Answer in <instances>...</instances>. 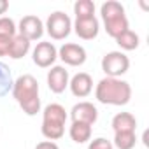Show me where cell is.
<instances>
[{"label":"cell","instance_id":"obj_1","mask_svg":"<svg viewBox=\"0 0 149 149\" xmlns=\"http://www.w3.org/2000/svg\"><path fill=\"white\" fill-rule=\"evenodd\" d=\"M11 93L26 116H37V112H40L39 81L32 74H23L18 79H14Z\"/></svg>","mask_w":149,"mask_h":149},{"label":"cell","instance_id":"obj_2","mask_svg":"<svg viewBox=\"0 0 149 149\" xmlns=\"http://www.w3.org/2000/svg\"><path fill=\"white\" fill-rule=\"evenodd\" d=\"M95 98L104 105H126L132 98V86L121 77H104L95 86Z\"/></svg>","mask_w":149,"mask_h":149},{"label":"cell","instance_id":"obj_3","mask_svg":"<svg viewBox=\"0 0 149 149\" xmlns=\"http://www.w3.org/2000/svg\"><path fill=\"white\" fill-rule=\"evenodd\" d=\"M67 111L60 104H49L42 111V126L40 132L46 140H58L65 135V123H67Z\"/></svg>","mask_w":149,"mask_h":149},{"label":"cell","instance_id":"obj_4","mask_svg":"<svg viewBox=\"0 0 149 149\" xmlns=\"http://www.w3.org/2000/svg\"><path fill=\"white\" fill-rule=\"evenodd\" d=\"M100 16L104 21V28L107 32L109 37L116 39L119 33H123L125 30L130 28L128 25V18L125 14V7L116 2V0H107L100 7Z\"/></svg>","mask_w":149,"mask_h":149},{"label":"cell","instance_id":"obj_5","mask_svg":"<svg viewBox=\"0 0 149 149\" xmlns=\"http://www.w3.org/2000/svg\"><path fill=\"white\" fill-rule=\"evenodd\" d=\"M44 32H47V35L53 40H65L72 32V19L68 18V14L61 11H54L47 16Z\"/></svg>","mask_w":149,"mask_h":149},{"label":"cell","instance_id":"obj_6","mask_svg":"<svg viewBox=\"0 0 149 149\" xmlns=\"http://www.w3.org/2000/svg\"><path fill=\"white\" fill-rule=\"evenodd\" d=\"M100 65L105 77H121L130 68V58L123 51H111L104 54Z\"/></svg>","mask_w":149,"mask_h":149},{"label":"cell","instance_id":"obj_7","mask_svg":"<svg viewBox=\"0 0 149 149\" xmlns=\"http://www.w3.org/2000/svg\"><path fill=\"white\" fill-rule=\"evenodd\" d=\"M58 58V49L53 42L40 40L33 49H32V60L37 67L40 68H51Z\"/></svg>","mask_w":149,"mask_h":149},{"label":"cell","instance_id":"obj_8","mask_svg":"<svg viewBox=\"0 0 149 149\" xmlns=\"http://www.w3.org/2000/svg\"><path fill=\"white\" fill-rule=\"evenodd\" d=\"M86 49L76 42H65L58 49V58L68 67H81L86 61Z\"/></svg>","mask_w":149,"mask_h":149},{"label":"cell","instance_id":"obj_9","mask_svg":"<svg viewBox=\"0 0 149 149\" xmlns=\"http://www.w3.org/2000/svg\"><path fill=\"white\" fill-rule=\"evenodd\" d=\"M16 28H18V33L25 39H28L30 42L42 39V35H44V23L39 16H33V14L23 16Z\"/></svg>","mask_w":149,"mask_h":149},{"label":"cell","instance_id":"obj_10","mask_svg":"<svg viewBox=\"0 0 149 149\" xmlns=\"http://www.w3.org/2000/svg\"><path fill=\"white\" fill-rule=\"evenodd\" d=\"M46 81H47V88H49L53 93L60 95V93H63V91L68 88V81H70L68 70H67L63 65H53V67L47 70Z\"/></svg>","mask_w":149,"mask_h":149},{"label":"cell","instance_id":"obj_11","mask_svg":"<svg viewBox=\"0 0 149 149\" xmlns=\"http://www.w3.org/2000/svg\"><path fill=\"white\" fill-rule=\"evenodd\" d=\"M70 118H72V123H86V125L93 126L98 119V109L91 102L84 100V102H79L72 107Z\"/></svg>","mask_w":149,"mask_h":149},{"label":"cell","instance_id":"obj_12","mask_svg":"<svg viewBox=\"0 0 149 149\" xmlns=\"http://www.w3.org/2000/svg\"><path fill=\"white\" fill-rule=\"evenodd\" d=\"M72 28L76 32V35L83 40H93L98 37L100 32V23L97 19V16L91 18H79L72 23Z\"/></svg>","mask_w":149,"mask_h":149},{"label":"cell","instance_id":"obj_13","mask_svg":"<svg viewBox=\"0 0 149 149\" xmlns=\"http://www.w3.org/2000/svg\"><path fill=\"white\" fill-rule=\"evenodd\" d=\"M68 88L74 97L77 98H86L93 91V77L88 72H77L76 76H72L68 81Z\"/></svg>","mask_w":149,"mask_h":149},{"label":"cell","instance_id":"obj_14","mask_svg":"<svg viewBox=\"0 0 149 149\" xmlns=\"http://www.w3.org/2000/svg\"><path fill=\"white\" fill-rule=\"evenodd\" d=\"M30 47H32V42L25 37H21L19 33H16L11 40V46H9V53L7 56L13 58V60H21L25 58L28 53H30Z\"/></svg>","mask_w":149,"mask_h":149},{"label":"cell","instance_id":"obj_15","mask_svg":"<svg viewBox=\"0 0 149 149\" xmlns=\"http://www.w3.org/2000/svg\"><path fill=\"white\" fill-rule=\"evenodd\" d=\"M111 126L116 132H135L137 130V119L132 112H118L112 121H111Z\"/></svg>","mask_w":149,"mask_h":149},{"label":"cell","instance_id":"obj_16","mask_svg":"<svg viewBox=\"0 0 149 149\" xmlns=\"http://www.w3.org/2000/svg\"><path fill=\"white\" fill-rule=\"evenodd\" d=\"M68 135L76 144H86L88 140H91V126L86 123H72Z\"/></svg>","mask_w":149,"mask_h":149},{"label":"cell","instance_id":"obj_17","mask_svg":"<svg viewBox=\"0 0 149 149\" xmlns=\"http://www.w3.org/2000/svg\"><path fill=\"white\" fill-rule=\"evenodd\" d=\"M116 44L123 49V51H133V49H137L139 47V44H140V37L133 32V30H125L123 33H119L116 39Z\"/></svg>","mask_w":149,"mask_h":149},{"label":"cell","instance_id":"obj_18","mask_svg":"<svg viewBox=\"0 0 149 149\" xmlns=\"http://www.w3.org/2000/svg\"><path fill=\"white\" fill-rule=\"evenodd\" d=\"M137 144V135L135 132H116L112 146L118 149H133Z\"/></svg>","mask_w":149,"mask_h":149},{"label":"cell","instance_id":"obj_19","mask_svg":"<svg viewBox=\"0 0 149 149\" xmlns=\"http://www.w3.org/2000/svg\"><path fill=\"white\" fill-rule=\"evenodd\" d=\"M13 84H14V79H13L11 68L4 61H0V98L9 95V91H13Z\"/></svg>","mask_w":149,"mask_h":149},{"label":"cell","instance_id":"obj_20","mask_svg":"<svg viewBox=\"0 0 149 149\" xmlns=\"http://www.w3.org/2000/svg\"><path fill=\"white\" fill-rule=\"evenodd\" d=\"M74 14H76V19L95 16V2H91V0H77L74 4Z\"/></svg>","mask_w":149,"mask_h":149},{"label":"cell","instance_id":"obj_21","mask_svg":"<svg viewBox=\"0 0 149 149\" xmlns=\"http://www.w3.org/2000/svg\"><path fill=\"white\" fill-rule=\"evenodd\" d=\"M18 33V28H16V23L13 18H7V16H2L0 18V35L4 37H14Z\"/></svg>","mask_w":149,"mask_h":149},{"label":"cell","instance_id":"obj_22","mask_svg":"<svg viewBox=\"0 0 149 149\" xmlns=\"http://www.w3.org/2000/svg\"><path fill=\"white\" fill-rule=\"evenodd\" d=\"M88 149H114V146L105 137H97L88 144Z\"/></svg>","mask_w":149,"mask_h":149},{"label":"cell","instance_id":"obj_23","mask_svg":"<svg viewBox=\"0 0 149 149\" xmlns=\"http://www.w3.org/2000/svg\"><path fill=\"white\" fill-rule=\"evenodd\" d=\"M11 40H13V37H4V35H0V56H7Z\"/></svg>","mask_w":149,"mask_h":149},{"label":"cell","instance_id":"obj_24","mask_svg":"<svg viewBox=\"0 0 149 149\" xmlns=\"http://www.w3.org/2000/svg\"><path fill=\"white\" fill-rule=\"evenodd\" d=\"M35 149H60V147H58V144L53 142V140H42V142H39V144L35 146Z\"/></svg>","mask_w":149,"mask_h":149},{"label":"cell","instance_id":"obj_25","mask_svg":"<svg viewBox=\"0 0 149 149\" xmlns=\"http://www.w3.org/2000/svg\"><path fill=\"white\" fill-rule=\"evenodd\" d=\"M7 9H9V2L7 0H0V18L7 13Z\"/></svg>","mask_w":149,"mask_h":149}]
</instances>
